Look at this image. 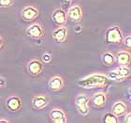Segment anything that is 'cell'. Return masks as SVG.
<instances>
[{"label": "cell", "mask_w": 131, "mask_h": 123, "mask_svg": "<svg viewBox=\"0 0 131 123\" xmlns=\"http://www.w3.org/2000/svg\"><path fill=\"white\" fill-rule=\"evenodd\" d=\"M68 17L70 18L72 21H81L82 18V8H80L79 6H73L69 8V11L68 12Z\"/></svg>", "instance_id": "8fae6325"}, {"label": "cell", "mask_w": 131, "mask_h": 123, "mask_svg": "<svg viewBox=\"0 0 131 123\" xmlns=\"http://www.w3.org/2000/svg\"><path fill=\"white\" fill-rule=\"evenodd\" d=\"M14 0H0V6L1 7H10L13 4Z\"/></svg>", "instance_id": "ffe728a7"}, {"label": "cell", "mask_w": 131, "mask_h": 123, "mask_svg": "<svg viewBox=\"0 0 131 123\" xmlns=\"http://www.w3.org/2000/svg\"><path fill=\"white\" fill-rule=\"evenodd\" d=\"M129 74H130V70H129L127 67H122L120 66L117 70H115V71H112L111 73H110V77L112 78V79H114V80H117V81H121V80L125 79L126 77L129 76Z\"/></svg>", "instance_id": "277c9868"}, {"label": "cell", "mask_w": 131, "mask_h": 123, "mask_svg": "<svg viewBox=\"0 0 131 123\" xmlns=\"http://www.w3.org/2000/svg\"><path fill=\"white\" fill-rule=\"evenodd\" d=\"M125 121H126V123H131V114H130V113H128V114H127V116H126V118L125 119Z\"/></svg>", "instance_id": "603a6c76"}, {"label": "cell", "mask_w": 131, "mask_h": 123, "mask_svg": "<svg viewBox=\"0 0 131 123\" xmlns=\"http://www.w3.org/2000/svg\"><path fill=\"white\" fill-rule=\"evenodd\" d=\"M125 44H126L128 48H130V46H131V37L130 36H128V37L125 40Z\"/></svg>", "instance_id": "44dd1931"}, {"label": "cell", "mask_w": 131, "mask_h": 123, "mask_svg": "<svg viewBox=\"0 0 131 123\" xmlns=\"http://www.w3.org/2000/svg\"><path fill=\"white\" fill-rule=\"evenodd\" d=\"M38 10L33 7H26L23 10L22 17L25 21H33L38 16Z\"/></svg>", "instance_id": "52a82bcc"}, {"label": "cell", "mask_w": 131, "mask_h": 123, "mask_svg": "<svg viewBox=\"0 0 131 123\" xmlns=\"http://www.w3.org/2000/svg\"><path fill=\"white\" fill-rule=\"evenodd\" d=\"M115 61V58L113 55L110 54V53H105L102 56V62L106 66H112L113 65V63Z\"/></svg>", "instance_id": "ac0fdd59"}, {"label": "cell", "mask_w": 131, "mask_h": 123, "mask_svg": "<svg viewBox=\"0 0 131 123\" xmlns=\"http://www.w3.org/2000/svg\"><path fill=\"white\" fill-rule=\"evenodd\" d=\"M108 81L109 80L105 75L93 74V75H90L84 79L81 80L78 84L84 88H97V87H104L105 85H107Z\"/></svg>", "instance_id": "6da1fadb"}, {"label": "cell", "mask_w": 131, "mask_h": 123, "mask_svg": "<svg viewBox=\"0 0 131 123\" xmlns=\"http://www.w3.org/2000/svg\"><path fill=\"white\" fill-rule=\"evenodd\" d=\"M51 118L52 119V121L55 123H65L67 121V118H66L65 113L62 111L61 109H52L51 111Z\"/></svg>", "instance_id": "9c48e42d"}, {"label": "cell", "mask_w": 131, "mask_h": 123, "mask_svg": "<svg viewBox=\"0 0 131 123\" xmlns=\"http://www.w3.org/2000/svg\"><path fill=\"white\" fill-rule=\"evenodd\" d=\"M26 32H27L28 36H30L31 38L35 39L40 38L44 34L43 28H42V26L39 24H34L31 26H29L28 29L26 30Z\"/></svg>", "instance_id": "5b68a950"}, {"label": "cell", "mask_w": 131, "mask_h": 123, "mask_svg": "<svg viewBox=\"0 0 131 123\" xmlns=\"http://www.w3.org/2000/svg\"><path fill=\"white\" fill-rule=\"evenodd\" d=\"M104 122L105 123H117L118 119L117 117L115 115H113L112 113H108L105 118H104Z\"/></svg>", "instance_id": "d6986e66"}, {"label": "cell", "mask_w": 131, "mask_h": 123, "mask_svg": "<svg viewBox=\"0 0 131 123\" xmlns=\"http://www.w3.org/2000/svg\"><path fill=\"white\" fill-rule=\"evenodd\" d=\"M22 106V102L18 97H10L7 101V107L11 111H17Z\"/></svg>", "instance_id": "9a60e30c"}, {"label": "cell", "mask_w": 131, "mask_h": 123, "mask_svg": "<svg viewBox=\"0 0 131 123\" xmlns=\"http://www.w3.org/2000/svg\"><path fill=\"white\" fill-rule=\"evenodd\" d=\"M2 45H3V41H2V38L0 37V49L2 48Z\"/></svg>", "instance_id": "d4e9b609"}, {"label": "cell", "mask_w": 131, "mask_h": 123, "mask_svg": "<svg viewBox=\"0 0 131 123\" xmlns=\"http://www.w3.org/2000/svg\"><path fill=\"white\" fill-rule=\"evenodd\" d=\"M64 86V81L60 76H54L52 77V79L50 80L49 82V87L53 91L60 90L61 88H63Z\"/></svg>", "instance_id": "4fadbf2b"}, {"label": "cell", "mask_w": 131, "mask_h": 123, "mask_svg": "<svg viewBox=\"0 0 131 123\" xmlns=\"http://www.w3.org/2000/svg\"><path fill=\"white\" fill-rule=\"evenodd\" d=\"M52 20L58 25H63L67 21V13L63 10H55L52 13Z\"/></svg>", "instance_id": "ba28073f"}, {"label": "cell", "mask_w": 131, "mask_h": 123, "mask_svg": "<svg viewBox=\"0 0 131 123\" xmlns=\"http://www.w3.org/2000/svg\"><path fill=\"white\" fill-rule=\"evenodd\" d=\"M106 95L104 93H97L92 98V102H93L94 106L96 107H101L103 106L105 102H106Z\"/></svg>", "instance_id": "e0dca14e"}, {"label": "cell", "mask_w": 131, "mask_h": 123, "mask_svg": "<svg viewBox=\"0 0 131 123\" xmlns=\"http://www.w3.org/2000/svg\"><path fill=\"white\" fill-rule=\"evenodd\" d=\"M3 85H4V81H3V79L0 78V88H1V87H2Z\"/></svg>", "instance_id": "cb8c5ba5"}, {"label": "cell", "mask_w": 131, "mask_h": 123, "mask_svg": "<svg viewBox=\"0 0 131 123\" xmlns=\"http://www.w3.org/2000/svg\"><path fill=\"white\" fill-rule=\"evenodd\" d=\"M48 104V98L44 95H38L33 97L32 105L35 109H42Z\"/></svg>", "instance_id": "8992f818"}, {"label": "cell", "mask_w": 131, "mask_h": 123, "mask_svg": "<svg viewBox=\"0 0 131 123\" xmlns=\"http://www.w3.org/2000/svg\"><path fill=\"white\" fill-rule=\"evenodd\" d=\"M52 60V58H51V55H48V54H46V55H43V61L44 62H50V61Z\"/></svg>", "instance_id": "7402d4cb"}, {"label": "cell", "mask_w": 131, "mask_h": 123, "mask_svg": "<svg viewBox=\"0 0 131 123\" xmlns=\"http://www.w3.org/2000/svg\"><path fill=\"white\" fill-rule=\"evenodd\" d=\"M64 1H66V2H69L70 0H64Z\"/></svg>", "instance_id": "4316f807"}, {"label": "cell", "mask_w": 131, "mask_h": 123, "mask_svg": "<svg viewBox=\"0 0 131 123\" xmlns=\"http://www.w3.org/2000/svg\"><path fill=\"white\" fill-rule=\"evenodd\" d=\"M52 37L57 42H64L66 39L68 37V30L65 26H61V27L55 29L52 33Z\"/></svg>", "instance_id": "30bf717a"}, {"label": "cell", "mask_w": 131, "mask_h": 123, "mask_svg": "<svg viewBox=\"0 0 131 123\" xmlns=\"http://www.w3.org/2000/svg\"><path fill=\"white\" fill-rule=\"evenodd\" d=\"M0 122H8L7 119H0Z\"/></svg>", "instance_id": "484cf974"}, {"label": "cell", "mask_w": 131, "mask_h": 123, "mask_svg": "<svg viewBox=\"0 0 131 123\" xmlns=\"http://www.w3.org/2000/svg\"><path fill=\"white\" fill-rule=\"evenodd\" d=\"M117 62L122 67L127 66L130 62V54L128 52H120L117 55Z\"/></svg>", "instance_id": "2e32d148"}, {"label": "cell", "mask_w": 131, "mask_h": 123, "mask_svg": "<svg viewBox=\"0 0 131 123\" xmlns=\"http://www.w3.org/2000/svg\"><path fill=\"white\" fill-rule=\"evenodd\" d=\"M123 40V36L120 28L118 26H113L108 29L106 33V41L111 43H121Z\"/></svg>", "instance_id": "7a4b0ae2"}, {"label": "cell", "mask_w": 131, "mask_h": 123, "mask_svg": "<svg viewBox=\"0 0 131 123\" xmlns=\"http://www.w3.org/2000/svg\"><path fill=\"white\" fill-rule=\"evenodd\" d=\"M88 101H89V98L84 94H81V95L77 96L75 99V104H76L77 109L79 110V112L82 115H87L89 112Z\"/></svg>", "instance_id": "3957f363"}, {"label": "cell", "mask_w": 131, "mask_h": 123, "mask_svg": "<svg viewBox=\"0 0 131 123\" xmlns=\"http://www.w3.org/2000/svg\"><path fill=\"white\" fill-rule=\"evenodd\" d=\"M126 110H127V107H126V103H124L123 101H117L113 104L112 113L116 117H120V116H123L126 114Z\"/></svg>", "instance_id": "7c38bea8"}, {"label": "cell", "mask_w": 131, "mask_h": 123, "mask_svg": "<svg viewBox=\"0 0 131 123\" xmlns=\"http://www.w3.org/2000/svg\"><path fill=\"white\" fill-rule=\"evenodd\" d=\"M42 70H43V66L38 60H32L28 64V71L32 74L38 75L42 71Z\"/></svg>", "instance_id": "5bb4252c"}]
</instances>
